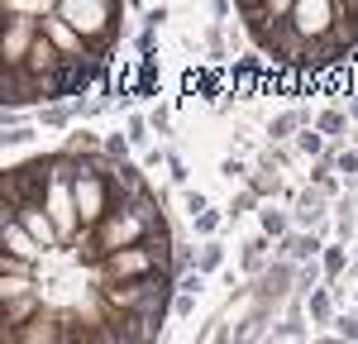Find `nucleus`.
<instances>
[{
	"label": "nucleus",
	"mask_w": 358,
	"mask_h": 344,
	"mask_svg": "<svg viewBox=\"0 0 358 344\" xmlns=\"http://www.w3.org/2000/svg\"><path fill=\"white\" fill-rule=\"evenodd\" d=\"M320 278H325V263H301L296 287H301V292H320Z\"/></svg>",
	"instance_id": "obj_15"
},
{
	"label": "nucleus",
	"mask_w": 358,
	"mask_h": 344,
	"mask_svg": "<svg viewBox=\"0 0 358 344\" xmlns=\"http://www.w3.org/2000/svg\"><path fill=\"white\" fill-rule=\"evenodd\" d=\"M48 210H53V225H57V239H72V229H77V196H72V187L67 182H53V192H48Z\"/></svg>",
	"instance_id": "obj_6"
},
{
	"label": "nucleus",
	"mask_w": 358,
	"mask_h": 344,
	"mask_svg": "<svg viewBox=\"0 0 358 344\" xmlns=\"http://www.w3.org/2000/svg\"><path fill=\"white\" fill-rule=\"evenodd\" d=\"M320 215H325V192L320 187H306L301 196H296V220L301 225H320Z\"/></svg>",
	"instance_id": "obj_12"
},
{
	"label": "nucleus",
	"mask_w": 358,
	"mask_h": 344,
	"mask_svg": "<svg viewBox=\"0 0 358 344\" xmlns=\"http://www.w3.org/2000/svg\"><path fill=\"white\" fill-rule=\"evenodd\" d=\"M268 192H282V182H277V172H273V168H263V177L253 182V196H268Z\"/></svg>",
	"instance_id": "obj_21"
},
{
	"label": "nucleus",
	"mask_w": 358,
	"mask_h": 344,
	"mask_svg": "<svg viewBox=\"0 0 358 344\" xmlns=\"http://www.w3.org/2000/svg\"><path fill=\"white\" fill-rule=\"evenodd\" d=\"M120 10H124V5H115V0H62V5H53L57 20L72 24L77 38H82V43H96V48H106V38L115 34Z\"/></svg>",
	"instance_id": "obj_1"
},
{
	"label": "nucleus",
	"mask_w": 358,
	"mask_h": 344,
	"mask_svg": "<svg viewBox=\"0 0 358 344\" xmlns=\"http://www.w3.org/2000/svg\"><path fill=\"white\" fill-rule=\"evenodd\" d=\"M224 177H244V163L239 158H224Z\"/></svg>",
	"instance_id": "obj_33"
},
{
	"label": "nucleus",
	"mask_w": 358,
	"mask_h": 344,
	"mask_svg": "<svg viewBox=\"0 0 358 344\" xmlns=\"http://www.w3.org/2000/svg\"><path fill=\"white\" fill-rule=\"evenodd\" d=\"M334 15H339V5H325V0L306 5V0H296V5H292V29L301 34L306 43H310V38L330 43V34H334Z\"/></svg>",
	"instance_id": "obj_2"
},
{
	"label": "nucleus",
	"mask_w": 358,
	"mask_h": 344,
	"mask_svg": "<svg viewBox=\"0 0 358 344\" xmlns=\"http://www.w3.org/2000/svg\"><path fill=\"white\" fill-rule=\"evenodd\" d=\"M334 325H339V340L358 344V315H339V320H334Z\"/></svg>",
	"instance_id": "obj_23"
},
{
	"label": "nucleus",
	"mask_w": 358,
	"mask_h": 344,
	"mask_svg": "<svg viewBox=\"0 0 358 344\" xmlns=\"http://www.w3.org/2000/svg\"><path fill=\"white\" fill-rule=\"evenodd\" d=\"M248 206H253V192H239V196H234V206H229V215H244Z\"/></svg>",
	"instance_id": "obj_31"
},
{
	"label": "nucleus",
	"mask_w": 358,
	"mask_h": 344,
	"mask_svg": "<svg viewBox=\"0 0 358 344\" xmlns=\"http://www.w3.org/2000/svg\"><path fill=\"white\" fill-rule=\"evenodd\" d=\"M172 311H177V315H192V311H196V296H192V292H177Z\"/></svg>",
	"instance_id": "obj_28"
},
{
	"label": "nucleus",
	"mask_w": 358,
	"mask_h": 344,
	"mask_svg": "<svg viewBox=\"0 0 358 344\" xmlns=\"http://www.w3.org/2000/svg\"><path fill=\"white\" fill-rule=\"evenodd\" d=\"M320 254V234H287L282 239V258L287 263H315Z\"/></svg>",
	"instance_id": "obj_10"
},
{
	"label": "nucleus",
	"mask_w": 358,
	"mask_h": 344,
	"mask_svg": "<svg viewBox=\"0 0 358 344\" xmlns=\"http://www.w3.org/2000/svg\"><path fill=\"white\" fill-rule=\"evenodd\" d=\"M334 172H344V177H354V172H358V153H354V148L334 153Z\"/></svg>",
	"instance_id": "obj_22"
},
{
	"label": "nucleus",
	"mask_w": 358,
	"mask_h": 344,
	"mask_svg": "<svg viewBox=\"0 0 358 344\" xmlns=\"http://www.w3.org/2000/svg\"><path fill=\"white\" fill-rule=\"evenodd\" d=\"M72 196H77V215H82L86 225H101L106 215L115 210V201H110V187H106V177H82L77 187H72Z\"/></svg>",
	"instance_id": "obj_3"
},
{
	"label": "nucleus",
	"mask_w": 358,
	"mask_h": 344,
	"mask_svg": "<svg viewBox=\"0 0 358 344\" xmlns=\"http://www.w3.org/2000/svg\"><path fill=\"white\" fill-rule=\"evenodd\" d=\"M301 110H287V115H277L273 120V139H292V129H301Z\"/></svg>",
	"instance_id": "obj_16"
},
{
	"label": "nucleus",
	"mask_w": 358,
	"mask_h": 344,
	"mask_svg": "<svg viewBox=\"0 0 358 344\" xmlns=\"http://www.w3.org/2000/svg\"><path fill=\"white\" fill-rule=\"evenodd\" d=\"M77 115V106H43V124H67Z\"/></svg>",
	"instance_id": "obj_20"
},
{
	"label": "nucleus",
	"mask_w": 358,
	"mask_h": 344,
	"mask_svg": "<svg viewBox=\"0 0 358 344\" xmlns=\"http://www.w3.org/2000/svg\"><path fill=\"white\" fill-rule=\"evenodd\" d=\"M220 244H206V249H201V258H196V273H215V268H220Z\"/></svg>",
	"instance_id": "obj_18"
},
{
	"label": "nucleus",
	"mask_w": 358,
	"mask_h": 344,
	"mask_svg": "<svg viewBox=\"0 0 358 344\" xmlns=\"http://www.w3.org/2000/svg\"><path fill=\"white\" fill-rule=\"evenodd\" d=\"M296 143H301V153H310V158H320V153H325V139H320V129H306Z\"/></svg>",
	"instance_id": "obj_19"
},
{
	"label": "nucleus",
	"mask_w": 358,
	"mask_h": 344,
	"mask_svg": "<svg viewBox=\"0 0 358 344\" xmlns=\"http://www.w3.org/2000/svg\"><path fill=\"white\" fill-rule=\"evenodd\" d=\"M310 315H315V320H330V315H334V301H330V292H325V287H320V292H310Z\"/></svg>",
	"instance_id": "obj_17"
},
{
	"label": "nucleus",
	"mask_w": 358,
	"mask_h": 344,
	"mask_svg": "<svg viewBox=\"0 0 358 344\" xmlns=\"http://www.w3.org/2000/svg\"><path fill=\"white\" fill-rule=\"evenodd\" d=\"M292 263H273V268H263V278H258V301L268 306V301H277V296H287V287H292Z\"/></svg>",
	"instance_id": "obj_9"
},
{
	"label": "nucleus",
	"mask_w": 358,
	"mask_h": 344,
	"mask_svg": "<svg viewBox=\"0 0 358 344\" xmlns=\"http://www.w3.org/2000/svg\"><path fill=\"white\" fill-rule=\"evenodd\" d=\"M43 38H48V43H53V48H57L62 57H86V43L77 38V29H72V24H62L53 10H48V20H43Z\"/></svg>",
	"instance_id": "obj_8"
},
{
	"label": "nucleus",
	"mask_w": 358,
	"mask_h": 344,
	"mask_svg": "<svg viewBox=\"0 0 358 344\" xmlns=\"http://www.w3.org/2000/svg\"><path fill=\"white\" fill-rule=\"evenodd\" d=\"M263 258H268V234H258V239H248V244H244V268H248V273H258Z\"/></svg>",
	"instance_id": "obj_13"
},
{
	"label": "nucleus",
	"mask_w": 358,
	"mask_h": 344,
	"mask_svg": "<svg viewBox=\"0 0 358 344\" xmlns=\"http://www.w3.org/2000/svg\"><path fill=\"white\" fill-rule=\"evenodd\" d=\"M106 325L115 330V340H120V344H153L163 320H153V315H110Z\"/></svg>",
	"instance_id": "obj_5"
},
{
	"label": "nucleus",
	"mask_w": 358,
	"mask_h": 344,
	"mask_svg": "<svg viewBox=\"0 0 358 344\" xmlns=\"http://www.w3.org/2000/svg\"><path fill=\"white\" fill-rule=\"evenodd\" d=\"M320 263H325V273H330V278H339V273H344V249H325Z\"/></svg>",
	"instance_id": "obj_25"
},
{
	"label": "nucleus",
	"mask_w": 358,
	"mask_h": 344,
	"mask_svg": "<svg viewBox=\"0 0 358 344\" xmlns=\"http://www.w3.org/2000/svg\"><path fill=\"white\" fill-rule=\"evenodd\" d=\"M5 244H10L5 254L24 258V263H34V258H38V244H34V234H29L20 220H5Z\"/></svg>",
	"instance_id": "obj_11"
},
{
	"label": "nucleus",
	"mask_w": 358,
	"mask_h": 344,
	"mask_svg": "<svg viewBox=\"0 0 358 344\" xmlns=\"http://www.w3.org/2000/svg\"><path fill=\"white\" fill-rule=\"evenodd\" d=\"M167 168H172V177H177V182H187V168H182V158H177V153H167Z\"/></svg>",
	"instance_id": "obj_32"
},
{
	"label": "nucleus",
	"mask_w": 358,
	"mask_h": 344,
	"mask_svg": "<svg viewBox=\"0 0 358 344\" xmlns=\"http://www.w3.org/2000/svg\"><path fill=\"white\" fill-rule=\"evenodd\" d=\"M344 129V110H325L320 115V134H339Z\"/></svg>",
	"instance_id": "obj_24"
},
{
	"label": "nucleus",
	"mask_w": 358,
	"mask_h": 344,
	"mask_svg": "<svg viewBox=\"0 0 358 344\" xmlns=\"http://www.w3.org/2000/svg\"><path fill=\"white\" fill-rule=\"evenodd\" d=\"M215 225H220V215H215V210H206V215H196V229H201V234H215Z\"/></svg>",
	"instance_id": "obj_29"
},
{
	"label": "nucleus",
	"mask_w": 358,
	"mask_h": 344,
	"mask_svg": "<svg viewBox=\"0 0 358 344\" xmlns=\"http://www.w3.org/2000/svg\"><path fill=\"white\" fill-rule=\"evenodd\" d=\"M29 139H34V129H29V124H15V129L5 134V143H29Z\"/></svg>",
	"instance_id": "obj_30"
},
{
	"label": "nucleus",
	"mask_w": 358,
	"mask_h": 344,
	"mask_svg": "<svg viewBox=\"0 0 358 344\" xmlns=\"http://www.w3.org/2000/svg\"><path fill=\"white\" fill-rule=\"evenodd\" d=\"M349 115H358V91H354V101H349Z\"/></svg>",
	"instance_id": "obj_34"
},
{
	"label": "nucleus",
	"mask_w": 358,
	"mask_h": 344,
	"mask_svg": "<svg viewBox=\"0 0 358 344\" xmlns=\"http://www.w3.org/2000/svg\"><path fill=\"white\" fill-rule=\"evenodd\" d=\"M106 153H110V163H124V153H129V139L110 134V139H106Z\"/></svg>",
	"instance_id": "obj_26"
},
{
	"label": "nucleus",
	"mask_w": 358,
	"mask_h": 344,
	"mask_svg": "<svg viewBox=\"0 0 358 344\" xmlns=\"http://www.w3.org/2000/svg\"><path fill=\"white\" fill-rule=\"evenodd\" d=\"M263 234H268V239H287V234H292V220H287V215H282V210H273V206H268V210H263Z\"/></svg>",
	"instance_id": "obj_14"
},
{
	"label": "nucleus",
	"mask_w": 358,
	"mask_h": 344,
	"mask_svg": "<svg viewBox=\"0 0 358 344\" xmlns=\"http://www.w3.org/2000/svg\"><path fill=\"white\" fill-rule=\"evenodd\" d=\"M124 139H129V143H143V139H148V120H138V115H134V120H129V134H124Z\"/></svg>",
	"instance_id": "obj_27"
},
{
	"label": "nucleus",
	"mask_w": 358,
	"mask_h": 344,
	"mask_svg": "<svg viewBox=\"0 0 358 344\" xmlns=\"http://www.w3.org/2000/svg\"><path fill=\"white\" fill-rule=\"evenodd\" d=\"M320 344H349V340H320Z\"/></svg>",
	"instance_id": "obj_35"
},
{
	"label": "nucleus",
	"mask_w": 358,
	"mask_h": 344,
	"mask_svg": "<svg viewBox=\"0 0 358 344\" xmlns=\"http://www.w3.org/2000/svg\"><path fill=\"white\" fill-rule=\"evenodd\" d=\"M15 344H62L67 340V325L57 320V315H48V311H38L29 325H20V330H5Z\"/></svg>",
	"instance_id": "obj_4"
},
{
	"label": "nucleus",
	"mask_w": 358,
	"mask_h": 344,
	"mask_svg": "<svg viewBox=\"0 0 358 344\" xmlns=\"http://www.w3.org/2000/svg\"><path fill=\"white\" fill-rule=\"evenodd\" d=\"M5 220H20V225L34 234V244H43V249L62 244V239H57V225L43 215V206H29V210H5Z\"/></svg>",
	"instance_id": "obj_7"
}]
</instances>
